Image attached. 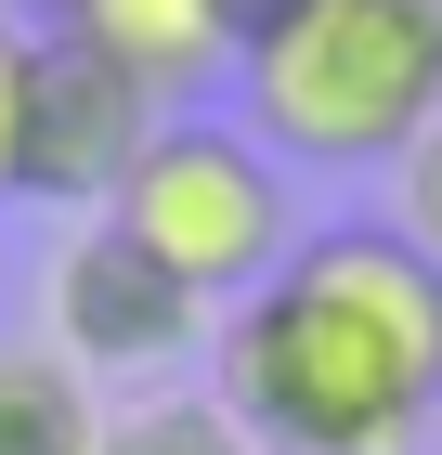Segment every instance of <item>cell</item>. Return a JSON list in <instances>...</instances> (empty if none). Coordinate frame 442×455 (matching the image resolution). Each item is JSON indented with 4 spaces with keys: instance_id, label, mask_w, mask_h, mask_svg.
Wrapping results in <instances>:
<instances>
[{
    "instance_id": "obj_1",
    "label": "cell",
    "mask_w": 442,
    "mask_h": 455,
    "mask_svg": "<svg viewBox=\"0 0 442 455\" xmlns=\"http://www.w3.org/2000/svg\"><path fill=\"white\" fill-rule=\"evenodd\" d=\"M261 455H416L442 417V274L390 221H325L208 339Z\"/></svg>"
},
{
    "instance_id": "obj_2",
    "label": "cell",
    "mask_w": 442,
    "mask_h": 455,
    "mask_svg": "<svg viewBox=\"0 0 442 455\" xmlns=\"http://www.w3.org/2000/svg\"><path fill=\"white\" fill-rule=\"evenodd\" d=\"M235 105L286 170H404L442 131V0H286L235 52Z\"/></svg>"
},
{
    "instance_id": "obj_3",
    "label": "cell",
    "mask_w": 442,
    "mask_h": 455,
    "mask_svg": "<svg viewBox=\"0 0 442 455\" xmlns=\"http://www.w3.org/2000/svg\"><path fill=\"white\" fill-rule=\"evenodd\" d=\"M104 221L143 247V260H170L196 286L208 313H235L261 274H286V247H300V209H286V156L235 117H157V143L131 156V182L104 196Z\"/></svg>"
},
{
    "instance_id": "obj_4",
    "label": "cell",
    "mask_w": 442,
    "mask_h": 455,
    "mask_svg": "<svg viewBox=\"0 0 442 455\" xmlns=\"http://www.w3.org/2000/svg\"><path fill=\"white\" fill-rule=\"evenodd\" d=\"M39 339L104 390V378H170V364H196V351L221 339V313L92 209V221L52 235V260H39Z\"/></svg>"
},
{
    "instance_id": "obj_5",
    "label": "cell",
    "mask_w": 442,
    "mask_h": 455,
    "mask_svg": "<svg viewBox=\"0 0 442 455\" xmlns=\"http://www.w3.org/2000/svg\"><path fill=\"white\" fill-rule=\"evenodd\" d=\"M157 92H143L117 52H92L78 27H39V66H27V117H13V182L0 196H27V209H66L92 221L117 182H131V156L157 143Z\"/></svg>"
},
{
    "instance_id": "obj_6",
    "label": "cell",
    "mask_w": 442,
    "mask_h": 455,
    "mask_svg": "<svg viewBox=\"0 0 442 455\" xmlns=\"http://www.w3.org/2000/svg\"><path fill=\"white\" fill-rule=\"evenodd\" d=\"M52 27H78L92 52H117L157 105L235 78V52H247V13H235V0H66Z\"/></svg>"
},
{
    "instance_id": "obj_7",
    "label": "cell",
    "mask_w": 442,
    "mask_h": 455,
    "mask_svg": "<svg viewBox=\"0 0 442 455\" xmlns=\"http://www.w3.org/2000/svg\"><path fill=\"white\" fill-rule=\"evenodd\" d=\"M104 403L52 339H0V455H104Z\"/></svg>"
},
{
    "instance_id": "obj_8",
    "label": "cell",
    "mask_w": 442,
    "mask_h": 455,
    "mask_svg": "<svg viewBox=\"0 0 442 455\" xmlns=\"http://www.w3.org/2000/svg\"><path fill=\"white\" fill-rule=\"evenodd\" d=\"M104 455H261L235 417H221V390H143V403H117L104 417Z\"/></svg>"
},
{
    "instance_id": "obj_9",
    "label": "cell",
    "mask_w": 442,
    "mask_h": 455,
    "mask_svg": "<svg viewBox=\"0 0 442 455\" xmlns=\"http://www.w3.org/2000/svg\"><path fill=\"white\" fill-rule=\"evenodd\" d=\"M390 235H404L416 260L442 274V131H430V143H404V221H390Z\"/></svg>"
},
{
    "instance_id": "obj_10",
    "label": "cell",
    "mask_w": 442,
    "mask_h": 455,
    "mask_svg": "<svg viewBox=\"0 0 442 455\" xmlns=\"http://www.w3.org/2000/svg\"><path fill=\"white\" fill-rule=\"evenodd\" d=\"M27 66H39V27L0 13V182H13V117H27Z\"/></svg>"
},
{
    "instance_id": "obj_11",
    "label": "cell",
    "mask_w": 442,
    "mask_h": 455,
    "mask_svg": "<svg viewBox=\"0 0 442 455\" xmlns=\"http://www.w3.org/2000/svg\"><path fill=\"white\" fill-rule=\"evenodd\" d=\"M0 13H66V0H0Z\"/></svg>"
}]
</instances>
